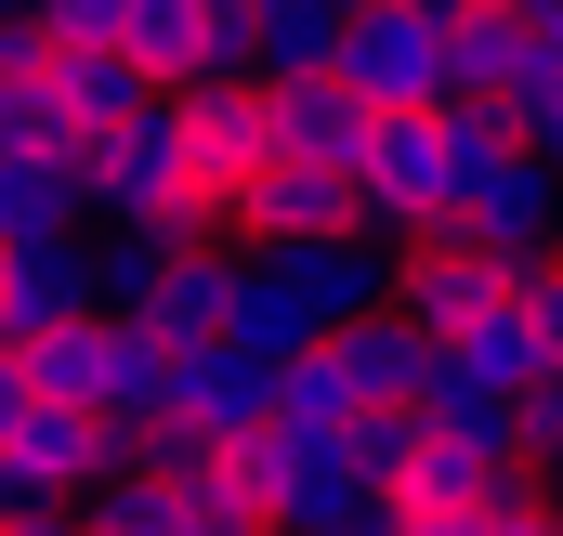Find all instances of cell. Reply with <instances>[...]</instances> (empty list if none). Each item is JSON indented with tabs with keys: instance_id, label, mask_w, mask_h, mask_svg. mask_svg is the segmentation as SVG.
<instances>
[{
	"instance_id": "6da1fadb",
	"label": "cell",
	"mask_w": 563,
	"mask_h": 536,
	"mask_svg": "<svg viewBox=\"0 0 563 536\" xmlns=\"http://www.w3.org/2000/svg\"><path fill=\"white\" fill-rule=\"evenodd\" d=\"M79 210H92V236H157V249H223L236 223L197 197V144H184V105L157 92L144 119L79 144Z\"/></svg>"
},
{
	"instance_id": "7a4b0ae2",
	"label": "cell",
	"mask_w": 563,
	"mask_h": 536,
	"mask_svg": "<svg viewBox=\"0 0 563 536\" xmlns=\"http://www.w3.org/2000/svg\"><path fill=\"white\" fill-rule=\"evenodd\" d=\"M341 92L367 119L445 105V0H341Z\"/></svg>"
},
{
	"instance_id": "3957f363",
	"label": "cell",
	"mask_w": 563,
	"mask_h": 536,
	"mask_svg": "<svg viewBox=\"0 0 563 536\" xmlns=\"http://www.w3.org/2000/svg\"><path fill=\"white\" fill-rule=\"evenodd\" d=\"M236 471L263 484L276 536H354V524H380V484L354 471V432H301V418H276Z\"/></svg>"
},
{
	"instance_id": "277c9868",
	"label": "cell",
	"mask_w": 563,
	"mask_h": 536,
	"mask_svg": "<svg viewBox=\"0 0 563 536\" xmlns=\"http://www.w3.org/2000/svg\"><path fill=\"white\" fill-rule=\"evenodd\" d=\"M157 432H184V445H210V458H250V445L276 432V354H250V340L170 354V418H157Z\"/></svg>"
},
{
	"instance_id": "5b68a950",
	"label": "cell",
	"mask_w": 563,
	"mask_h": 536,
	"mask_svg": "<svg viewBox=\"0 0 563 536\" xmlns=\"http://www.w3.org/2000/svg\"><path fill=\"white\" fill-rule=\"evenodd\" d=\"M119 471V432L106 418H79V405H40L0 432V511H92V484Z\"/></svg>"
},
{
	"instance_id": "8992f818",
	"label": "cell",
	"mask_w": 563,
	"mask_h": 536,
	"mask_svg": "<svg viewBox=\"0 0 563 536\" xmlns=\"http://www.w3.org/2000/svg\"><path fill=\"white\" fill-rule=\"evenodd\" d=\"M53 327H92V236H53V249H0V354L26 367Z\"/></svg>"
},
{
	"instance_id": "52a82bcc",
	"label": "cell",
	"mask_w": 563,
	"mask_h": 536,
	"mask_svg": "<svg viewBox=\"0 0 563 536\" xmlns=\"http://www.w3.org/2000/svg\"><path fill=\"white\" fill-rule=\"evenodd\" d=\"M498 301H511V275L485 263V249H459V236H432V249H407V263H394V314L420 327L432 354H445V340H472Z\"/></svg>"
},
{
	"instance_id": "ba28073f",
	"label": "cell",
	"mask_w": 563,
	"mask_h": 536,
	"mask_svg": "<svg viewBox=\"0 0 563 536\" xmlns=\"http://www.w3.org/2000/svg\"><path fill=\"white\" fill-rule=\"evenodd\" d=\"M459 249H485L498 275L551 263V249H563V183L538 170V157H511V170H485V183H472V210H459Z\"/></svg>"
},
{
	"instance_id": "9c48e42d",
	"label": "cell",
	"mask_w": 563,
	"mask_h": 536,
	"mask_svg": "<svg viewBox=\"0 0 563 536\" xmlns=\"http://www.w3.org/2000/svg\"><path fill=\"white\" fill-rule=\"evenodd\" d=\"M328 236H367L341 170H288V157H276V170L236 197V249H328Z\"/></svg>"
},
{
	"instance_id": "30bf717a",
	"label": "cell",
	"mask_w": 563,
	"mask_h": 536,
	"mask_svg": "<svg viewBox=\"0 0 563 536\" xmlns=\"http://www.w3.org/2000/svg\"><path fill=\"white\" fill-rule=\"evenodd\" d=\"M184 144H197V197L236 223V197L276 170V144H263V92H184Z\"/></svg>"
},
{
	"instance_id": "8fae6325",
	"label": "cell",
	"mask_w": 563,
	"mask_h": 536,
	"mask_svg": "<svg viewBox=\"0 0 563 536\" xmlns=\"http://www.w3.org/2000/svg\"><path fill=\"white\" fill-rule=\"evenodd\" d=\"M263 144H276L288 170H367V105L341 92V79H301V92H263Z\"/></svg>"
},
{
	"instance_id": "7c38bea8",
	"label": "cell",
	"mask_w": 563,
	"mask_h": 536,
	"mask_svg": "<svg viewBox=\"0 0 563 536\" xmlns=\"http://www.w3.org/2000/svg\"><path fill=\"white\" fill-rule=\"evenodd\" d=\"M144 340H157V354L236 340V236H223V249H184V263L157 275V301H144Z\"/></svg>"
},
{
	"instance_id": "4fadbf2b",
	"label": "cell",
	"mask_w": 563,
	"mask_h": 536,
	"mask_svg": "<svg viewBox=\"0 0 563 536\" xmlns=\"http://www.w3.org/2000/svg\"><path fill=\"white\" fill-rule=\"evenodd\" d=\"M328 367H341L354 418H394V405H420V393H432V340L407 327V314H367L354 340H328Z\"/></svg>"
},
{
	"instance_id": "5bb4252c",
	"label": "cell",
	"mask_w": 563,
	"mask_h": 536,
	"mask_svg": "<svg viewBox=\"0 0 563 536\" xmlns=\"http://www.w3.org/2000/svg\"><path fill=\"white\" fill-rule=\"evenodd\" d=\"M525 66V0H445V105H498Z\"/></svg>"
},
{
	"instance_id": "9a60e30c",
	"label": "cell",
	"mask_w": 563,
	"mask_h": 536,
	"mask_svg": "<svg viewBox=\"0 0 563 536\" xmlns=\"http://www.w3.org/2000/svg\"><path fill=\"white\" fill-rule=\"evenodd\" d=\"M53 236H92L79 157H0V249H53Z\"/></svg>"
},
{
	"instance_id": "2e32d148",
	"label": "cell",
	"mask_w": 563,
	"mask_h": 536,
	"mask_svg": "<svg viewBox=\"0 0 563 536\" xmlns=\"http://www.w3.org/2000/svg\"><path fill=\"white\" fill-rule=\"evenodd\" d=\"M119 53L144 66V92H197L210 79V0H132V26H119Z\"/></svg>"
},
{
	"instance_id": "e0dca14e",
	"label": "cell",
	"mask_w": 563,
	"mask_h": 536,
	"mask_svg": "<svg viewBox=\"0 0 563 536\" xmlns=\"http://www.w3.org/2000/svg\"><path fill=\"white\" fill-rule=\"evenodd\" d=\"M498 119H511V144H525V157H538V144H563V0H525V66H511Z\"/></svg>"
},
{
	"instance_id": "ac0fdd59",
	"label": "cell",
	"mask_w": 563,
	"mask_h": 536,
	"mask_svg": "<svg viewBox=\"0 0 563 536\" xmlns=\"http://www.w3.org/2000/svg\"><path fill=\"white\" fill-rule=\"evenodd\" d=\"M40 66H53V105H66V132H79V144H92V132H119V119H144V105H157L132 53H40Z\"/></svg>"
},
{
	"instance_id": "d6986e66",
	"label": "cell",
	"mask_w": 563,
	"mask_h": 536,
	"mask_svg": "<svg viewBox=\"0 0 563 536\" xmlns=\"http://www.w3.org/2000/svg\"><path fill=\"white\" fill-rule=\"evenodd\" d=\"M420 432H432V445H472V458H511V471H525V405H511V393H472V380H445V354H432Z\"/></svg>"
},
{
	"instance_id": "ffe728a7",
	"label": "cell",
	"mask_w": 563,
	"mask_h": 536,
	"mask_svg": "<svg viewBox=\"0 0 563 536\" xmlns=\"http://www.w3.org/2000/svg\"><path fill=\"white\" fill-rule=\"evenodd\" d=\"M445 380H472V393H551L563 367L551 354H538V340H525V314H511V301H498V314H485V327H472V340H445Z\"/></svg>"
},
{
	"instance_id": "44dd1931",
	"label": "cell",
	"mask_w": 563,
	"mask_h": 536,
	"mask_svg": "<svg viewBox=\"0 0 563 536\" xmlns=\"http://www.w3.org/2000/svg\"><path fill=\"white\" fill-rule=\"evenodd\" d=\"M341 79V0H263V92Z\"/></svg>"
},
{
	"instance_id": "7402d4cb",
	"label": "cell",
	"mask_w": 563,
	"mask_h": 536,
	"mask_svg": "<svg viewBox=\"0 0 563 536\" xmlns=\"http://www.w3.org/2000/svg\"><path fill=\"white\" fill-rule=\"evenodd\" d=\"M170 484H184V536H276L263 484H250L236 458H197V471H170Z\"/></svg>"
},
{
	"instance_id": "603a6c76",
	"label": "cell",
	"mask_w": 563,
	"mask_h": 536,
	"mask_svg": "<svg viewBox=\"0 0 563 536\" xmlns=\"http://www.w3.org/2000/svg\"><path fill=\"white\" fill-rule=\"evenodd\" d=\"M407 458H420V405H394V418H354V471L380 484V511H394V484H407Z\"/></svg>"
},
{
	"instance_id": "cb8c5ba5",
	"label": "cell",
	"mask_w": 563,
	"mask_h": 536,
	"mask_svg": "<svg viewBox=\"0 0 563 536\" xmlns=\"http://www.w3.org/2000/svg\"><path fill=\"white\" fill-rule=\"evenodd\" d=\"M511 314H525V340L563 367V263H525V275H511Z\"/></svg>"
},
{
	"instance_id": "d4e9b609",
	"label": "cell",
	"mask_w": 563,
	"mask_h": 536,
	"mask_svg": "<svg viewBox=\"0 0 563 536\" xmlns=\"http://www.w3.org/2000/svg\"><path fill=\"white\" fill-rule=\"evenodd\" d=\"M0 536H79V511H0Z\"/></svg>"
},
{
	"instance_id": "484cf974",
	"label": "cell",
	"mask_w": 563,
	"mask_h": 536,
	"mask_svg": "<svg viewBox=\"0 0 563 536\" xmlns=\"http://www.w3.org/2000/svg\"><path fill=\"white\" fill-rule=\"evenodd\" d=\"M354 536H420V524H394V511H380V524H354Z\"/></svg>"
},
{
	"instance_id": "4316f807",
	"label": "cell",
	"mask_w": 563,
	"mask_h": 536,
	"mask_svg": "<svg viewBox=\"0 0 563 536\" xmlns=\"http://www.w3.org/2000/svg\"><path fill=\"white\" fill-rule=\"evenodd\" d=\"M511 536H563V511H538V524H511Z\"/></svg>"
},
{
	"instance_id": "83f0119b",
	"label": "cell",
	"mask_w": 563,
	"mask_h": 536,
	"mask_svg": "<svg viewBox=\"0 0 563 536\" xmlns=\"http://www.w3.org/2000/svg\"><path fill=\"white\" fill-rule=\"evenodd\" d=\"M13 26H26V0H0V40H13Z\"/></svg>"
},
{
	"instance_id": "f1b7e54d",
	"label": "cell",
	"mask_w": 563,
	"mask_h": 536,
	"mask_svg": "<svg viewBox=\"0 0 563 536\" xmlns=\"http://www.w3.org/2000/svg\"><path fill=\"white\" fill-rule=\"evenodd\" d=\"M551 263H563V249H551Z\"/></svg>"
}]
</instances>
